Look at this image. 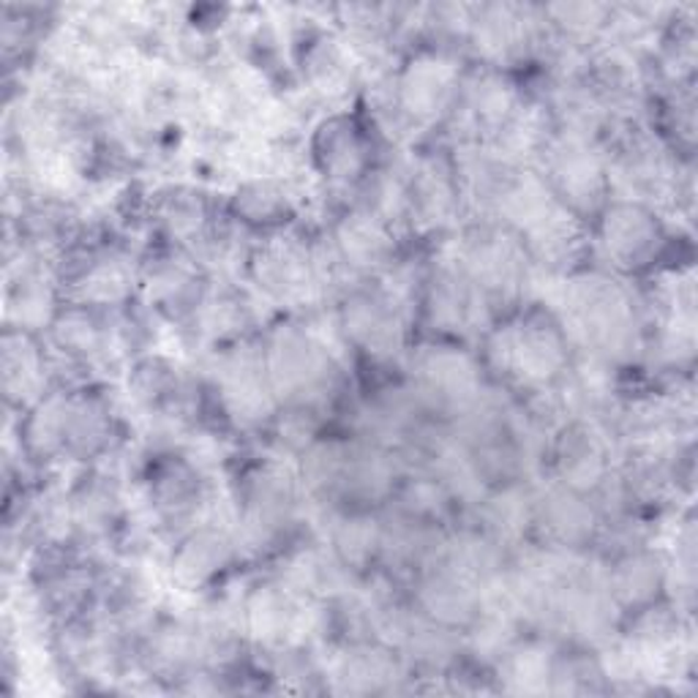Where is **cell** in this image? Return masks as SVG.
<instances>
[{"mask_svg": "<svg viewBox=\"0 0 698 698\" xmlns=\"http://www.w3.org/2000/svg\"><path fill=\"white\" fill-rule=\"evenodd\" d=\"M657 240V225L639 208H619L606 221V243L617 260L636 262L644 260Z\"/></svg>", "mask_w": 698, "mask_h": 698, "instance_id": "cell-1", "label": "cell"}, {"mask_svg": "<svg viewBox=\"0 0 698 698\" xmlns=\"http://www.w3.org/2000/svg\"><path fill=\"white\" fill-rule=\"evenodd\" d=\"M325 161L336 178H350V172H357L363 161V148L357 134L347 126L333 128L331 137H325Z\"/></svg>", "mask_w": 698, "mask_h": 698, "instance_id": "cell-2", "label": "cell"}, {"mask_svg": "<svg viewBox=\"0 0 698 698\" xmlns=\"http://www.w3.org/2000/svg\"><path fill=\"white\" fill-rule=\"evenodd\" d=\"M502 254H505V251H502ZM502 254H500V245H489V249H485V251H483V256H485V260H491V262H496V260H500V256H502ZM483 271H485V273H489V271H494V273H496V276H500V273H507V267H502V265H485V267H483Z\"/></svg>", "mask_w": 698, "mask_h": 698, "instance_id": "cell-3", "label": "cell"}]
</instances>
